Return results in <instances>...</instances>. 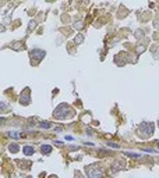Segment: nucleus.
Here are the masks:
<instances>
[{
	"label": "nucleus",
	"instance_id": "nucleus-1",
	"mask_svg": "<svg viewBox=\"0 0 159 178\" xmlns=\"http://www.w3.org/2000/svg\"><path fill=\"white\" fill-rule=\"evenodd\" d=\"M154 124L152 122H141L140 127H138V132H140V136L143 139H147L149 136H152L154 134Z\"/></svg>",
	"mask_w": 159,
	"mask_h": 178
},
{
	"label": "nucleus",
	"instance_id": "nucleus-2",
	"mask_svg": "<svg viewBox=\"0 0 159 178\" xmlns=\"http://www.w3.org/2000/svg\"><path fill=\"white\" fill-rule=\"evenodd\" d=\"M71 114H73V113L70 111V107L67 105H60L57 109H56V111H54V117H56V118H60V120H64V118L70 117Z\"/></svg>",
	"mask_w": 159,
	"mask_h": 178
},
{
	"label": "nucleus",
	"instance_id": "nucleus-3",
	"mask_svg": "<svg viewBox=\"0 0 159 178\" xmlns=\"http://www.w3.org/2000/svg\"><path fill=\"white\" fill-rule=\"evenodd\" d=\"M87 174L90 178H102V168L99 166H90L87 167Z\"/></svg>",
	"mask_w": 159,
	"mask_h": 178
},
{
	"label": "nucleus",
	"instance_id": "nucleus-4",
	"mask_svg": "<svg viewBox=\"0 0 159 178\" xmlns=\"http://www.w3.org/2000/svg\"><path fill=\"white\" fill-rule=\"evenodd\" d=\"M31 56H32V58L42 60L43 56H45V52H43V50H34V52H31Z\"/></svg>",
	"mask_w": 159,
	"mask_h": 178
},
{
	"label": "nucleus",
	"instance_id": "nucleus-5",
	"mask_svg": "<svg viewBox=\"0 0 159 178\" xmlns=\"http://www.w3.org/2000/svg\"><path fill=\"white\" fill-rule=\"evenodd\" d=\"M41 152H42L43 155H49V153L52 152V147L49 146V145H42V146H41Z\"/></svg>",
	"mask_w": 159,
	"mask_h": 178
},
{
	"label": "nucleus",
	"instance_id": "nucleus-6",
	"mask_svg": "<svg viewBox=\"0 0 159 178\" xmlns=\"http://www.w3.org/2000/svg\"><path fill=\"white\" fill-rule=\"evenodd\" d=\"M34 152H35V149H34L32 146H25V147H24V153H25V156H32Z\"/></svg>",
	"mask_w": 159,
	"mask_h": 178
},
{
	"label": "nucleus",
	"instance_id": "nucleus-7",
	"mask_svg": "<svg viewBox=\"0 0 159 178\" xmlns=\"http://www.w3.org/2000/svg\"><path fill=\"white\" fill-rule=\"evenodd\" d=\"M10 152L11 153H17V152H18V145H17V143H11V145H10Z\"/></svg>",
	"mask_w": 159,
	"mask_h": 178
},
{
	"label": "nucleus",
	"instance_id": "nucleus-8",
	"mask_svg": "<svg viewBox=\"0 0 159 178\" xmlns=\"http://www.w3.org/2000/svg\"><path fill=\"white\" fill-rule=\"evenodd\" d=\"M9 135H10L11 138H16V139H18V138H20V135H18V132H10Z\"/></svg>",
	"mask_w": 159,
	"mask_h": 178
},
{
	"label": "nucleus",
	"instance_id": "nucleus-9",
	"mask_svg": "<svg viewBox=\"0 0 159 178\" xmlns=\"http://www.w3.org/2000/svg\"><path fill=\"white\" fill-rule=\"evenodd\" d=\"M41 127H42V128H50V124H48V122H42Z\"/></svg>",
	"mask_w": 159,
	"mask_h": 178
},
{
	"label": "nucleus",
	"instance_id": "nucleus-10",
	"mask_svg": "<svg viewBox=\"0 0 159 178\" xmlns=\"http://www.w3.org/2000/svg\"><path fill=\"white\" fill-rule=\"evenodd\" d=\"M81 39H82V36H81V35H78V36H77V39H75V43L81 42Z\"/></svg>",
	"mask_w": 159,
	"mask_h": 178
},
{
	"label": "nucleus",
	"instance_id": "nucleus-11",
	"mask_svg": "<svg viewBox=\"0 0 159 178\" xmlns=\"http://www.w3.org/2000/svg\"><path fill=\"white\" fill-rule=\"evenodd\" d=\"M158 127H159V121H158Z\"/></svg>",
	"mask_w": 159,
	"mask_h": 178
},
{
	"label": "nucleus",
	"instance_id": "nucleus-12",
	"mask_svg": "<svg viewBox=\"0 0 159 178\" xmlns=\"http://www.w3.org/2000/svg\"><path fill=\"white\" fill-rule=\"evenodd\" d=\"M158 147H159V143H158Z\"/></svg>",
	"mask_w": 159,
	"mask_h": 178
}]
</instances>
